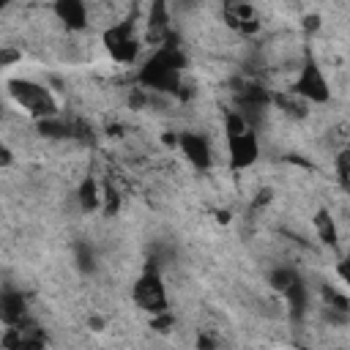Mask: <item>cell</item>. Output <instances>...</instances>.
I'll return each mask as SVG.
<instances>
[{"mask_svg":"<svg viewBox=\"0 0 350 350\" xmlns=\"http://www.w3.org/2000/svg\"><path fill=\"white\" fill-rule=\"evenodd\" d=\"M221 131L227 142V167L230 172H243L260 161V134L257 129L243 118L241 109L227 107L221 118Z\"/></svg>","mask_w":350,"mask_h":350,"instance_id":"6da1fadb","label":"cell"},{"mask_svg":"<svg viewBox=\"0 0 350 350\" xmlns=\"http://www.w3.org/2000/svg\"><path fill=\"white\" fill-rule=\"evenodd\" d=\"M8 96L33 120L60 115V104L44 82H36V79H27V77H14V79H8Z\"/></svg>","mask_w":350,"mask_h":350,"instance_id":"7a4b0ae2","label":"cell"},{"mask_svg":"<svg viewBox=\"0 0 350 350\" xmlns=\"http://www.w3.org/2000/svg\"><path fill=\"white\" fill-rule=\"evenodd\" d=\"M287 90L295 93L298 98H304L309 107L312 104L323 107V104H328L334 98L331 79L325 77V71H323V66H320V60H317V55L312 49L304 52V60H301V66H298V71H295V77H293Z\"/></svg>","mask_w":350,"mask_h":350,"instance_id":"3957f363","label":"cell"},{"mask_svg":"<svg viewBox=\"0 0 350 350\" xmlns=\"http://www.w3.org/2000/svg\"><path fill=\"white\" fill-rule=\"evenodd\" d=\"M137 16L129 14L120 22H112L109 27L101 30V44L107 49V55L118 63V66H134L139 60L142 52V33L137 27Z\"/></svg>","mask_w":350,"mask_h":350,"instance_id":"277c9868","label":"cell"},{"mask_svg":"<svg viewBox=\"0 0 350 350\" xmlns=\"http://www.w3.org/2000/svg\"><path fill=\"white\" fill-rule=\"evenodd\" d=\"M131 301L145 314H159V312H167L170 309L167 284H164V276H161V268H159L156 260L145 262V268L139 271L137 282L131 284Z\"/></svg>","mask_w":350,"mask_h":350,"instance_id":"5b68a950","label":"cell"},{"mask_svg":"<svg viewBox=\"0 0 350 350\" xmlns=\"http://www.w3.org/2000/svg\"><path fill=\"white\" fill-rule=\"evenodd\" d=\"M175 150L200 172L213 167V148L211 139L197 129H180L175 131Z\"/></svg>","mask_w":350,"mask_h":350,"instance_id":"8992f818","label":"cell"},{"mask_svg":"<svg viewBox=\"0 0 350 350\" xmlns=\"http://www.w3.org/2000/svg\"><path fill=\"white\" fill-rule=\"evenodd\" d=\"M170 33H172V0H150L145 14V27H142V44L153 49Z\"/></svg>","mask_w":350,"mask_h":350,"instance_id":"52a82bcc","label":"cell"},{"mask_svg":"<svg viewBox=\"0 0 350 350\" xmlns=\"http://www.w3.org/2000/svg\"><path fill=\"white\" fill-rule=\"evenodd\" d=\"M49 8L55 14V19L71 33H82L90 25V11H88L85 0H52Z\"/></svg>","mask_w":350,"mask_h":350,"instance_id":"ba28073f","label":"cell"},{"mask_svg":"<svg viewBox=\"0 0 350 350\" xmlns=\"http://www.w3.org/2000/svg\"><path fill=\"white\" fill-rule=\"evenodd\" d=\"M279 295H282L284 304H287L290 320H293V323H304V320H306V309H309V287H306V282L301 279V273H298Z\"/></svg>","mask_w":350,"mask_h":350,"instance_id":"9c48e42d","label":"cell"},{"mask_svg":"<svg viewBox=\"0 0 350 350\" xmlns=\"http://www.w3.org/2000/svg\"><path fill=\"white\" fill-rule=\"evenodd\" d=\"M25 320H27V298L14 287L0 290V323L8 328V325H19Z\"/></svg>","mask_w":350,"mask_h":350,"instance_id":"30bf717a","label":"cell"},{"mask_svg":"<svg viewBox=\"0 0 350 350\" xmlns=\"http://www.w3.org/2000/svg\"><path fill=\"white\" fill-rule=\"evenodd\" d=\"M312 227H314L317 241H320L325 249H331V252H336V254H345V252H342V243H339L342 238H339L336 219L331 216L328 208H317V211H314V216H312Z\"/></svg>","mask_w":350,"mask_h":350,"instance_id":"8fae6325","label":"cell"},{"mask_svg":"<svg viewBox=\"0 0 350 350\" xmlns=\"http://www.w3.org/2000/svg\"><path fill=\"white\" fill-rule=\"evenodd\" d=\"M77 205L82 213H96L101 208V180L93 175H85L77 186Z\"/></svg>","mask_w":350,"mask_h":350,"instance_id":"7c38bea8","label":"cell"},{"mask_svg":"<svg viewBox=\"0 0 350 350\" xmlns=\"http://www.w3.org/2000/svg\"><path fill=\"white\" fill-rule=\"evenodd\" d=\"M271 107H279L282 115L293 118V120H304L309 115V104L304 98H298L295 93H290V90H284V93L271 90Z\"/></svg>","mask_w":350,"mask_h":350,"instance_id":"4fadbf2b","label":"cell"},{"mask_svg":"<svg viewBox=\"0 0 350 350\" xmlns=\"http://www.w3.org/2000/svg\"><path fill=\"white\" fill-rule=\"evenodd\" d=\"M320 298H323V304H325L328 309L350 312V298H347V290H345L342 284H339V287H334V284H323Z\"/></svg>","mask_w":350,"mask_h":350,"instance_id":"5bb4252c","label":"cell"},{"mask_svg":"<svg viewBox=\"0 0 350 350\" xmlns=\"http://www.w3.org/2000/svg\"><path fill=\"white\" fill-rule=\"evenodd\" d=\"M120 202H123V197H120L118 186L107 178V180L101 183V208H98V211H104V216H118Z\"/></svg>","mask_w":350,"mask_h":350,"instance_id":"9a60e30c","label":"cell"},{"mask_svg":"<svg viewBox=\"0 0 350 350\" xmlns=\"http://www.w3.org/2000/svg\"><path fill=\"white\" fill-rule=\"evenodd\" d=\"M298 276V271L295 268H290V265H276V268H271L268 271V284L276 290V293H282L293 279Z\"/></svg>","mask_w":350,"mask_h":350,"instance_id":"2e32d148","label":"cell"},{"mask_svg":"<svg viewBox=\"0 0 350 350\" xmlns=\"http://www.w3.org/2000/svg\"><path fill=\"white\" fill-rule=\"evenodd\" d=\"M334 167H336V180H339L342 191H347V186H350V153H347V148H339L334 153Z\"/></svg>","mask_w":350,"mask_h":350,"instance_id":"e0dca14e","label":"cell"},{"mask_svg":"<svg viewBox=\"0 0 350 350\" xmlns=\"http://www.w3.org/2000/svg\"><path fill=\"white\" fill-rule=\"evenodd\" d=\"M74 260H77V268L82 271V273H93L96 271V252H93V246L90 243H77V249H74Z\"/></svg>","mask_w":350,"mask_h":350,"instance_id":"ac0fdd59","label":"cell"},{"mask_svg":"<svg viewBox=\"0 0 350 350\" xmlns=\"http://www.w3.org/2000/svg\"><path fill=\"white\" fill-rule=\"evenodd\" d=\"M22 60V52L16 46H0V68L5 66H16Z\"/></svg>","mask_w":350,"mask_h":350,"instance_id":"d6986e66","label":"cell"},{"mask_svg":"<svg viewBox=\"0 0 350 350\" xmlns=\"http://www.w3.org/2000/svg\"><path fill=\"white\" fill-rule=\"evenodd\" d=\"M301 27H304V33H306V36H314V33L323 27V22H320V14H306V16L301 19Z\"/></svg>","mask_w":350,"mask_h":350,"instance_id":"ffe728a7","label":"cell"},{"mask_svg":"<svg viewBox=\"0 0 350 350\" xmlns=\"http://www.w3.org/2000/svg\"><path fill=\"white\" fill-rule=\"evenodd\" d=\"M271 200H273V189H271V186H265V189H260V191H257V197L252 200V208H254V211H260V208L271 205Z\"/></svg>","mask_w":350,"mask_h":350,"instance_id":"44dd1931","label":"cell"},{"mask_svg":"<svg viewBox=\"0 0 350 350\" xmlns=\"http://www.w3.org/2000/svg\"><path fill=\"white\" fill-rule=\"evenodd\" d=\"M14 159H16V156H14V150H11L8 145H3V142H0V170H8V167L14 164Z\"/></svg>","mask_w":350,"mask_h":350,"instance_id":"7402d4cb","label":"cell"},{"mask_svg":"<svg viewBox=\"0 0 350 350\" xmlns=\"http://www.w3.org/2000/svg\"><path fill=\"white\" fill-rule=\"evenodd\" d=\"M11 3H14V0H0V14H3V11H5Z\"/></svg>","mask_w":350,"mask_h":350,"instance_id":"603a6c76","label":"cell"}]
</instances>
